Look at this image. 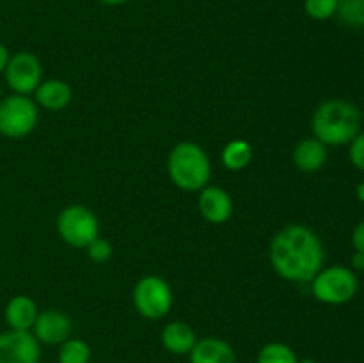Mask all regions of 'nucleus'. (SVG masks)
<instances>
[{
  "label": "nucleus",
  "mask_w": 364,
  "mask_h": 363,
  "mask_svg": "<svg viewBox=\"0 0 364 363\" xmlns=\"http://www.w3.org/2000/svg\"><path fill=\"white\" fill-rule=\"evenodd\" d=\"M269 258L277 276L294 283H309L326 262L318 235L306 224H288L272 237Z\"/></svg>",
  "instance_id": "nucleus-1"
},
{
  "label": "nucleus",
  "mask_w": 364,
  "mask_h": 363,
  "mask_svg": "<svg viewBox=\"0 0 364 363\" xmlns=\"http://www.w3.org/2000/svg\"><path fill=\"white\" fill-rule=\"evenodd\" d=\"M313 137L329 146H348L363 130V114L355 103L333 98L320 103L311 117Z\"/></svg>",
  "instance_id": "nucleus-2"
},
{
  "label": "nucleus",
  "mask_w": 364,
  "mask_h": 363,
  "mask_svg": "<svg viewBox=\"0 0 364 363\" xmlns=\"http://www.w3.org/2000/svg\"><path fill=\"white\" fill-rule=\"evenodd\" d=\"M167 173L173 184L181 191H201L212 178L208 153L192 141L178 142L167 159Z\"/></svg>",
  "instance_id": "nucleus-3"
},
{
  "label": "nucleus",
  "mask_w": 364,
  "mask_h": 363,
  "mask_svg": "<svg viewBox=\"0 0 364 363\" xmlns=\"http://www.w3.org/2000/svg\"><path fill=\"white\" fill-rule=\"evenodd\" d=\"M309 283L316 301L329 306L347 305L359 292L358 273L347 265L322 267Z\"/></svg>",
  "instance_id": "nucleus-4"
},
{
  "label": "nucleus",
  "mask_w": 364,
  "mask_h": 363,
  "mask_svg": "<svg viewBox=\"0 0 364 363\" xmlns=\"http://www.w3.org/2000/svg\"><path fill=\"white\" fill-rule=\"evenodd\" d=\"M132 301L139 315L149 320H160L173 308V288L166 278L159 274H148L135 283Z\"/></svg>",
  "instance_id": "nucleus-5"
},
{
  "label": "nucleus",
  "mask_w": 364,
  "mask_h": 363,
  "mask_svg": "<svg viewBox=\"0 0 364 363\" xmlns=\"http://www.w3.org/2000/svg\"><path fill=\"white\" fill-rule=\"evenodd\" d=\"M39 120L38 103L25 95H9L0 100V134L7 139H23Z\"/></svg>",
  "instance_id": "nucleus-6"
},
{
  "label": "nucleus",
  "mask_w": 364,
  "mask_h": 363,
  "mask_svg": "<svg viewBox=\"0 0 364 363\" xmlns=\"http://www.w3.org/2000/svg\"><path fill=\"white\" fill-rule=\"evenodd\" d=\"M57 233L71 248H87L100 237V221L91 209L84 205H70L57 217Z\"/></svg>",
  "instance_id": "nucleus-7"
},
{
  "label": "nucleus",
  "mask_w": 364,
  "mask_h": 363,
  "mask_svg": "<svg viewBox=\"0 0 364 363\" xmlns=\"http://www.w3.org/2000/svg\"><path fill=\"white\" fill-rule=\"evenodd\" d=\"M6 84L14 95H34L38 85L43 82L41 60L32 52H16L7 63Z\"/></svg>",
  "instance_id": "nucleus-8"
},
{
  "label": "nucleus",
  "mask_w": 364,
  "mask_h": 363,
  "mask_svg": "<svg viewBox=\"0 0 364 363\" xmlns=\"http://www.w3.org/2000/svg\"><path fill=\"white\" fill-rule=\"evenodd\" d=\"M41 344L32 331L7 330L0 333V363H39Z\"/></svg>",
  "instance_id": "nucleus-9"
},
{
  "label": "nucleus",
  "mask_w": 364,
  "mask_h": 363,
  "mask_svg": "<svg viewBox=\"0 0 364 363\" xmlns=\"http://www.w3.org/2000/svg\"><path fill=\"white\" fill-rule=\"evenodd\" d=\"M31 331L38 338L39 344L60 345L71 337L73 322L60 310H43L38 313V319H36Z\"/></svg>",
  "instance_id": "nucleus-10"
},
{
  "label": "nucleus",
  "mask_w": 364,
  "mask_h": 363,
  "mask_svg": "<svg viewBox=\"0 0 364 363\" xmlns=\"http://www.w3.org/2000/svg\"><path fill=\"white\" fill-rule=\"evenodd\" d=\"M199 212L208 223L224 224L233 214V199L230 192L217 185H206L199 192Z\"/></svg>",
  "instance_id": "nucleus-11"
},
{
  "label": "nucleus",
  "mask_w": 364,
  "mask_h": 363,
  "mask_svg": "<svg viewBox=\"0 0 364 363\" xmlns=\"http://www.w3.org/2000/svg\"><path fill=\"white\" fill-rule=\"evenodd\" d=\"M191 363H237V352L226 340L217 337L198 338L188 352Z\"/></svg>",
  "instance_id": "nucleus-12"
},
{
  "label": "nucleus",
  "mask_w": 364,
  "mask_h": 363,
  "mask_svg": "<svg viewBox=\"0 0 364 363\" xmlns=\"http://www.w3.org/2000/svg\"><path fill=\"white\" fill-rule=\"evenodd\" d=\"M327 146L316 137H304L294 149V164L302 173H316L327 162Z\"/></svg>",
  "instance_id": "nucleus-13"
},
{
  "label": "nucleus",
  "mask_w": 364,
  "mask_h": 363,
  "mask_svg": "<svg viewBox=\"0 0 364 363\" xmlns=\"http://www.w3.org/2000/svg\"><path fill=\"white\" fill-rule=\"evenodd\" d=\"M38 306H36L34 299L28 295L18 294L7 301L6 310H4V317L9 326V330L16 331H31L34 326L36 319H38Z\"/></svg>",
  "instance_id": "nucleus-14"
},
{
  "label": "nucleus",
  "mask_w": 364,
  "mask_h": 363,
  "mask_svg": "<svg viewBox=\"0 0 364 363\" xmlns=\"http://www.w3.org/2000/svg\"><path fill=\"white\" fill-rule=\"evenodd\" d=\"M160 342H162L164 349L169 351L171 354L181 356L188 354L194 349L198 335L191 324L183 322V320H173L162 330Z\"/></svg>",
  "instance_id": "nucleus-15"
},
{
  "label": "nucleus",
  "mask_w": 364,
  "mask_h": 363,
  "mask_svg": "<svg viewBox=\"0 0 364 363\" xmlns=\"http://www.w3.org/2000/svg\"><path fill=\"white\" fill-rule=\"evenodd\" d=\"M73 98L70 84L60 78L43 80L34 91V102L46 110H63Z\"/></svg>",
  "instance_id": "nucleus-16"
},
{
  "label": "nucleus",
  "mask_w": 364,
  "mask_h": 363,
  "mask_svg": "<svg viewBox=\"0 0 364 363\" xmlns=\"http://www.w3.org/2000/svg\"><path fill=\"white\" fill-rule=\"evenodd\" d=\"M252 155H255V149H252L251 142L245 139H233L224 146L220 159H223L226 169L242 171L251 164Z\"/></svg>",
  "instance_id": "nucleus-17"
},
{
  "label": "nucleus",
  "mask_w": 364,
  "mask_h": 363,
  "mask_svg": "<svg viewBox=\"0 0 364 363\" xmlns=\"http://www.w3.org/2000/svg\"><path fill=\"white\" fill-rule=\"evenodd\" d=\"M59 363H91V347L82 338L70 337L60 344Z\"/></svg>",
  "instance_id": "nucleus-18"
},
{
  "label": "nucleus",
  "mask_w": 364,
  "mask_h": 363,
  "mask_svg": "<svg viewBox=\"0 0 364 363\" xmlns=\"http://www.w3.org/2000/svg\"><path fill=\"white\" fill-rule=\"evenodd\" d=\"M299 358L290 345L283 342H270L258 352V363H297Z\"/></svg>",
  "instance_id": "nucleus-19"
},
{
  "label": "nucleus",
  "mask_w": 364,
  "mask_h": 363,
  "mask_svg": "<svg viewBox=\"0 0 364 363\" xmlns=\"http://www.w3.org/2000/svg\"><path fill=\"white\" fill-rule=\"evenodd\" d=\"M336 16L352 28H364V0H340Z\"/></svg>",
  "instance_id": "nucleus-20"
},
{
  "label": "nucleus",
  "mask_w": 364,
  "mask_h": 363,
  "mask_svg": "<svg viewBox=\"0 0 364 363\" xmlns=\"http://www.w3.org/2000/svg\"><path fill=\"white\" fill-rule=\"evenodd\" d=\"M340 0H304V11L311 20L326 21L336 16Z\"/></svg>",
  "instance_id": "nucleus-21"
},
{
  "label": "nucleus",
  "mask_w": 364,
  "mask_h": 363,
  "mask_svg": "<svg viewBox=\"0 0 364 363\" xmlns=\"http://www.w3.org/2000/svg\"><path fill=\"white\" fill-rule=\"evenodd\" d=\"M87 256L96 263H103L112 256V244L107 238L96 237L91 244L87 246Z\"/></svg>",
  "instance_id": "nucleus-22"
},
{
  "label": "nucleus",
  "mask_w": 364,
  "mask_h": 363,
  "mask_svg": "<svg viewBox=\"0 0 364 363\" xmlns=\"http://www.w3.org/2000/svg\"><path fill=\"white\" fill-rule=\"evenodd\" d=\"M348 159L355 169L364 171V130L359 132L348 144Z\"/></svg>",
  "instance_id": "nucleus-23"
},
{
  "label": "nucleus",
  "mask_w": 364,
  "mask_h": 363,
  "mask_svg": "<svg viewBox=\"0 0 364 363\" xmlns=\"http://www.w3.org/2000/svg\"><path fill=\"white\" fill-rule=\"evenodd\" d=\"M352 246H354V251L364 253V219L359 221L352 231Z\"/></svg>",
  "instance_id": "nucleus-24"
},
{
  "label": "nucleus",
  "mask_w": 364,
  "mask_h": 363,
  "mask_svg": "<svg viewBox=\"0 0 364 363\" xmlns=\"http://www.w3.org/2000/svg\"><path fill=\"white\" fill-rule=\"evenodd\" d=\"M350 269L352 270H364V253L361 251H354V255H352L350 258Z\"/></svg>",
  "instance_id": "nucleus-25"
},
{
  "label": "nucleus",
  "mask_w": 364,
  "mask_h": 363,
  "mask_svg": "<svg viewBox=\"0 0 364 363\" xmlns=\"http://www.w3.org/2000/svg\"><path fill=\"white\" fill-rule=\"evenodd\" d=\"M9 59H11L9 50H7V46L4 45V43H0V73H4V71H6Z\"/></svg>",
  "instance_id": "nucleus-26"
},
{
  "label": "nucleus",
  "mask_w": 364,
  "mask_h": 363,
  "mask_svg": "<svg viewBox=\"0 0 364 363\" xmlns=\"http://www.w3.org/2000/svg\"><path fill=\"white\" fill-rule=\"evenodd\" d=\"M355 198H358L364 205V180L358 185V187H355Z\"/></svg>",
  "instance_id": "nucleus-27"
},
{
  "label": "nucleus",
  "mask_w": 364,
  "mask_h": 363,
  "mask_svg": "<svg viewBox=\"0 0 364 363\" xmlns=\"http://www.w3.org/2000/svg\"><path fill=\"white\" fill-rule=\"evenodd\" d=\"M102 4H105V6H123V4L130 2V0H100Z\"/></svg>",
  "instance_id": "nucleus-28"
},
{
  "label": "nucleus",
  "mask_w": 364,
  "mask_h": 363,
  "mask_svg": "<svg viewBox=\"0 0 364 363\" xmlns=\"http://www.w3.org/2000/svg\"><path fill=\"white\" fill-rule=\"evenodd\" d=\"M297 363H320V362H316V359H313V358H302V359H299Z\"/></svg>",
  "instance_id": "nucleus-29"
},
{
  "label": "nucleus",
  "mask_w": 364,
  "mask_h": 363,
  "mask_svg": "<svg viewBox=\"0 0 364 363\" xmlns=\"http://www.w3.org/2000/svg\"><path fill=\"white\" fill-rule=\"evenodd\" d=\"M363 64H364V56H363Z\"/></svg>",
  "instance_id": "nucleus-30"
},
{
  "label": "nucleus",
  "mask_w": 364,
  "mask_h": 363,
  "mask_svg": "<svg viewBox=\"0 0 364 363\" xmlns=\"http://www.w3.org/2000/svg\"><path fill=\"white\" fill-rule=\"evenodd\" d=\"M0 100H2V95H0Z\"/></svg>",
  "instance_id": "nucleus-31"
}]
</instances>
